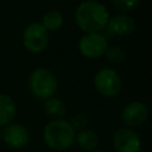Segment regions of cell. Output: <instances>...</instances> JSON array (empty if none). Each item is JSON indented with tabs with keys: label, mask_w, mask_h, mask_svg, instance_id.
<instances>
[{
	"label": "cell",
	"mask_w": 152,
	"mask_h": 152,
	"mask_svg": "<svg viewBox=\"0 0 152 152\" xmlns=\"http://www.w3.org/2000/svg\"><path fill=\"white\" fill-rule=\"evenodd\" d=\"M44 112L53 120H62V118L66 113V107L59 99L50 97L44 101Z\"/></svg>",
	"instance_id": "cell-13"
},
{
	"label": "cell",
	"mask_w": 152,
	"mask_h": 152,
	"mask_svg": "<svg viewBox=\"0 0 152 152\" xmlns=\"http://www.w3.org/2000/svg\"><path fill=\"white\" fill-rule=\"evenodd\" d=\"M69 124L72 126L74 129H76V128L77 129H82L88 125V118L84 114L80 113V114H76L75 116H72Z\"/></svg>",
	"instance_id": "cell-17"
},
{
	"label": "cell",
	"mask_w": 152,
	"mask_h": 152,
	"mask_svg": "<svg viewBox=\"0 0 152 152\" xmlns=\"http://www.w3.org/2000/svg\"><path fill=\"white\" fill-rule=\"evenodd\" d=\"M28 86L37 99L45 101L53 97L57 90V78L50 70L45 68H37L30 75Z\"/></svg>",
	"instance_id": "cell-3"
},
{
	"label": "cell",
	"mask_w": 152,
	"mask_h": 152,
	"mask_svg": "<svg viewBox=\"0 0 152 152\" xmlns=\"http://www.w3.org/2000/svg\"><path fill=\"white\" fill-rule=\"evenodd\" d=\"M94 87L102 96L115 97L122 89V81L118 71L112 68H103L96 72Z\"/></svg>",
	"instance_id": "cell-4"
},
{
	"label": "cell",
	"mask_w": 152,
	"mask_h": 152,
	"mask_svg": "<svg viewBox=\"0 0 152 152\" xmlns=\"http://www.w3.org/2000/svg\"><path fill=\"white\" fill-rule=\"evenodd\" d=\"M106 57L107 59L110 62V63H114V64H119V63H122L126 58V53L125 51L118 46V45H112V46H108L107 51H106Z\"/></svg>",
	"instance_id": "cell-15"
},
{
	"label": "cell",
	"mask_w": 152,
	"mask_h": 152,
	"mask_svg": "<svg viewBox=\"0 0 152 152\" xmlns=\"http://www.w3.org/2000/svg\"><path fill=\"white\" fill-rule=\"evenodd\" d=\"M77 145L88 152H93L96 150L97 144H99V138L96 135V133L91 129H82L80 133H77V135L75 137Z\"/></svg>",
	"instance_id": "cell-12"
},
{
	"label": "cell",
	"mask_w": 152,
	"mask_h": 152,
	"mask_svg": "<svg viewBox=\"0 0 152 152\" xmlns=\"http://www.w3.org/2000/svg\"><path fill=\"white\" fill-rule=\"evenodd\" d=\"M49 43V32L39 23L28 24L23 32V44L32 53H40Z\"/></svg>",
	"instance_id": "cell-5"
},
{
	"label": "cell",
	"mask_w": 152,
	"mask_h": 152,
	"mask_svg": "<svg viewBox=\"0 0 152 152\" xmlns=\"http://www.w3.org/2000/svg\"><path fill=\"white\" fill-rule=\"evenodd\" d=\"M113 146L116 152H139L141 141L138 134L131 128L121 127L114 132Z\"/></svg>",
	"instance_id": "cell-7"
},
{
	"label": "cell",
	"mask_w": 152,
	"mask_h": 152,
	"mask_svg": "<svg viewBox=\"0 0 152 152\" xmlns=\"http://www.w3.org/2000/svg\"><path fill=\"white\" fill-rule=\"evenodd\" d=\"M108 30L116 36H128L135 30L134 20L126 14H115L107 23Z\"/></svg>",
	"instance_id": "cell-10"
},
{
	"label": "cell",
	"mask_w": 152,
	"mask_h": 152,
	"mask_svg": "<svg viewBox=\"0 0 152 152\" xmlns=\"http://www.w3.org/2000/svg\"><path fill=\"white\" fill-rule=\"evenodd\" d=\"M78 49L84 57L95 59L102 57L106 53L108 49V42L107 38L100 32L86 33L78 42Z\"/></svg>",
	"instance_id": "cell-6"
},
{
	"label": "cell",
	"mask_w": 152,
	"mask_h": 152,
	"mask_svg": "<svg viewBox=\"0 0 152 152\" xmlns=\"http://www.w3.org/2000/svg\"><path fill=\"white\" fill-rule=\"evenodd\" d=\"M0 139H1V131H0Z\"/></svg>",
	"instance_id": "cell-19"
},
{
	"label": "cell",
	"mask_w": 152,
	"mask_h": 152,
	"mask_svg": "<svg viewBox=\"0 0 152 152\" xmlns=\"http://www.w3.org/2000/svg\"><path fill=\"white\" fill-rule=\"evenodd\" d=\"M93 152H106V151H103V150H95V151H93Z\"/></svg>",
	"instance_id": "cell-18"
},
{
	"label": "cell",
	"mask_w": 152,
	"mask_h": 152,
	"mask_svg": "<svg viewBox=\"0 0 152 152\" xmlns=\"http://www.w3.org/2000/svg\"><path fill=\"white\" fill-rule=\"evenodd\" d=\"M42 25L43 27L49 31H57L63 25V17L62 13L57 10H50L48 11L43 18H42Z\"/></svg>",
	"instance_id": "cell-14"
},
{
	"label": "cell",
	"mask_w": 152,
	"mask_h": 152,
	"mask_svg": "<svg viewBox=\"0 0 152 152\" xmlns=\"http://www.w3.org/2000/svg\"><path fill=\"white\" fill-rule=\"evenodd\" d=\"M109 13L104 5L97 1H84L75 11L76 25L86 33L100 32L107 26Z\"/></svg>",
	"instance_id": "cell-1"
},
{
	"label": "cell",
	"mask_w": 152,
	"mask_h": 152,
	"mask_svg": "<svg viewBox=\"0 0 152 152\" xmlns=\"http://www.w3.org/2000/svg\"><path fill=\"white\" fill-rule=\"evenodd\" d=\"M1 138L8 146L13 148H20V147H24L28 142L30 134L26 127H24L23 125L10 124L1 132Z\"/></svg>",
	"instance_id": "cell-9"
},
{
	"label": "cell",
	"mask_w": 152,
	"mask_h": 152,
	"mask_svg": "<svg viewBox=\"0 0 152 152\" xmlns=\"http://www.w3.org/2000/svg\"><path fill=\"white\" fill-rule=\"evenodd\" d=\"M75 129L65 120H52L43 131L44 142L52 150L63 151L69 148L75 141Z\"/></svg>",
	"instance_id": "cell-2"
},
{
	"label": "cell",
	"mask_w": 152,
	"mask_h": 152,
	"mask_svg": "<svg viewBox=\"0 0 152 152\" xmlns=\"http://www.w3.org/2000/svg\"><path fill=\"white\" fill-rule=\"evenodd\" d=\"M15 116V103L6 94H0V126L10 125Z\"/></svg>",
	"instance_id": "cell-11"
},
{
	"label": "cell",
	"mask_w": 152,
	"mask_h": 152,
	"mask_svg": "<svg viewBox=\"0 0 152 152\" xmlns=\"http://www.w3.org/2000/svg\"><path fill=\"white\" fill-rule=\"evenodd\" d=\"M138 0H116L113 1V6L116 7L119 11H132L137 6H139Z\"/></svg>",
	"instance_id": "cell-16"
},
{
	"label": "cell",
	"mask_w": 152,
	"mask_h": 152,
	"mask_svg": "<svg viewBox=\"0 0 152 152\" xmlns=\"http://www.w3.org/2000/svg\"><path fill=\"white\" fill-rule=\"evenodd\" d=\"M148 116V108L139 101L129 102L121 112V120L128 127H137L145 122Z\"/></svg>",
	"instance_id": "cell-8"
}]
</instances>
